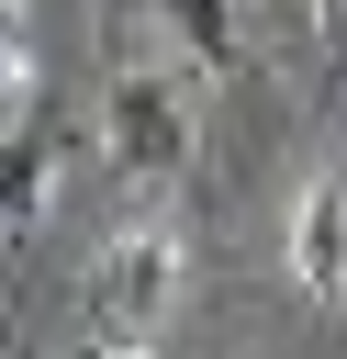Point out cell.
Returning a JSON list of instances; mask_svg holds the SVG:
<instances>
[{"label": "cell", "mask_w": 347, "mask_h": 359, "mask_svg": "<svg viewBox=\"0 0 347 359\" xmlns=\"http://www.w3.org/2000/svg\"><path fill=\"white\" fill-rule=\"evenodd\" d=\"M101 359H157V348H101Z\"/></svg>", "instance_id": "cell-7"}, {"label": "cell", "mask_w": 347, "mask_h": 359, "mask_svg": "<svg viewBox=\"0 0 347 359\" xmlns=\"http://www.w3.org/2000/svg\"><path fill=\"white\" fill-rule=\"evenodd\" d=\"M101 157H112V180L168 191L190 168V90L168 67H112V90H101Z\"/></svg>", "instance_id": "cell-2"}, {"label": "cell", "mask_w": 347, "mask_h": 359, "mask_svg": "<svg viewBox=\"0 0 347 359\" xmlns=\"http://www.w3.org/2000/svg\"><path fill=\"white\" fill-rule=\"evenodd\" d=\"M179 280H190L179 224H123V236L90 258V337H101V348H146V337L179 314Z\"/></svg>", "instance_id": "cell-1"}, {"label": "cell", "mask_w": 347, "mask_h": 359, "mask_svg": "<svg viewBox=\"0 0 347 359\" xmlns=\"http://www.w3.org/2000/svg\"><path fill=\"white\" fill-rule=\"evenodd\" d=\"M146 11H157L168 56H179L190 79H235V67H246V22H235V0H146Z\"/></svg>", "instance_id": "cell-4"}, {"label": "cell", "mask_w": 347, "mask_h": 359, "mask_svg": "<svg viewBox=\"0 0 347 359\" xmlns=\"http://www.w3.org/2000/svg\"><path fill=\"white\" fill-rule=\"evenodd\" d=\"M280 269H291V292L313 314L347 303V180H302V202L280 224Z\"/></svg>", "instance_id": "cell-3"}, {"label": "cell", "mask_w": 347, "mask_h": 359, "mask_svg": "<svg viewBox=\"0 0 347 359\" xmlns=\"http://www.w3.org/2000/svg\"><path fill=\"white\" fill-rule=\"evenodd\" d=\"M313 34H325V56H336V79H347V0H313Z\"/></svg>", "instance_id": "cell-6"}, {"label": "cell", "mask_w": 347, "mask_h": 359, "mask_svg": "<svg viewBox=\"0 0 347 359\" xmlns=\"http://www.w3.org/2000/svg\"><path fill=\"white\" fill-rule=\"evenodd\" d=\"M0 213H11V236H34V224L56 213V123H45V112L11 123V202H0Z\"/></svg>", "instance_id": "cell-5"}]
</instances>
